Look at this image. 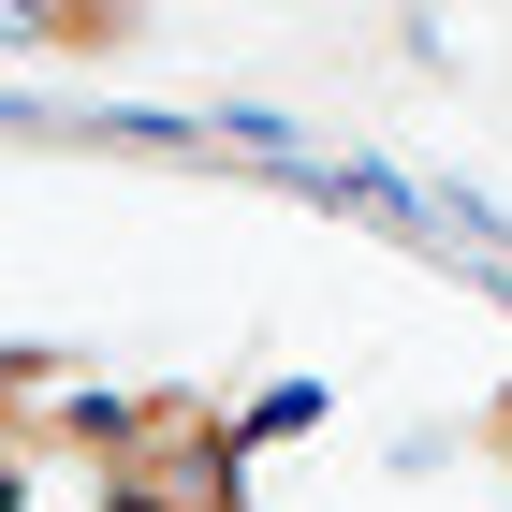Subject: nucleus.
<instances>
[{
    "instance_id": "obj_1",
    "label": "nucleus",
    "mask_w": 512,
    "mask_h": 512,
    "mask_svg": "<svg viewBox=\"0 0 512 512\" xmlns=\"http://www.w3.org/2000/svg\"><path fill=\"white\" fill-rule=\"evenodd\" d=\"M0 30H15V44H74V59H88V44H132V0H0Z\"/></svg>"
}]
</instances>
